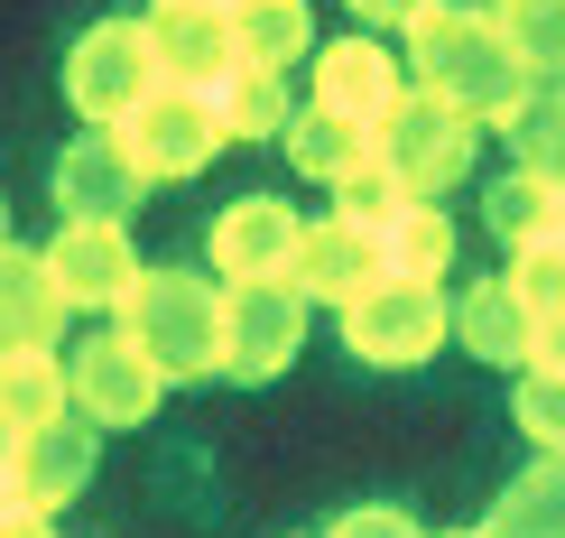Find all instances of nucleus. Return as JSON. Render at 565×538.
Returning <instances> with one entry per match:
<instances>
[{"label":"nucleus","instance_id":"obj_1","mask_svg":"<svg viewBox=\"0 0 565 538\" xmlns=\"http://www.w3.org/2000/svg\"><path fill=\"white\" fill-rule=\"evenodd\" d=\"M408 93H436L445 112H463L473 130H510L529 112L537 75L520 56H510L501 19L491 10H463V0H427V10L408 19Z\"/></svg>","mask_w":565,"mask_h":538},{"label":"nucleus","instance_id":"obj_2","mask_svg":"<svg viewBox=\"0 0 565 538\" xmlns=\"http://www.w3.org/2000/svg\"><path fill=\"white\" fill-rule=\"evenodd\" d=\"M111 335L158 381H204V371H223V288L204 270H139L130 297L111 307Z\"/></svg>","mask_w":565,"mask_h":538},{"label":"nucleus","instance_id":"obj_3","mask_svg":"<svg viewBox=\"0 0 565 538\" xmlns=\"http://www.w3.org/2000/svg\"><path fill=\"white\" fill-rule=\"evenodd\" d=\"M158 84L168 75H158L149 19H93V29L65 46V103L84 112V130H121Z\"/></svg>","mask_w":565,"mask_h":538},{"label":"nucleus","instance_id":"obj_4","mask_svg":"<svg viewBox=\"0 0 565 538\" xmlns=\"http://www.w3.org/2000/svg\"><path fill=\"white\" fill-rule=\"evenodd\" d=\"M371 149L390 158V177L408 186V204H436L445 186H463L473 177V158H482V130L463 122V112H445L436 93H408V103L381 122V139Z\"/></svg>","mask_w":565,"mask_h":538},{"label":"nucleus","instance_id":"obj_5","mask_svg":"<svg viewBox=\"0 0 565 538\" xmlns=\"http://www.w3.org/2000/svg\"><path fill=\"white\" fill-rule=\"evenodd\" d=\"M455 335V307L436 288H408V278H381L371 297L343 307V354L371 362V371H417L436 362V344Z\"/></svg>","mask_w":565,"mask_h":538},{"label":"nucleus","instance_id":"obj_6","mask_svg":"<svg viewBox=\"0 0 565 538\" xmlns=\"http://www.w3.org/2000/svg\"><path fill=\"white\" fill-rule=\"evenodd\" d=\"M111 139L130 149V168L149 177V186H177V177L214 168V149H232L223 122H214V93H185V84H158Z\"/></svg>","mask_w":565,"mask_h":538},{"label":"nucleus","instance_id":"obj_7","mask_svg":"<svg viewBox=\"0 0 565 538\" xmlns=\"http://www.w3.org/2000/svg\"><path fill=\"white\" fill-rule=\"evenodd\" d=\"M306 344V297L288 278L223 288V381H278Z\"/></svg>","mask_w":565,"mask_h":538},{"label":"nucleus","instance_id":"obj_8","mask_svg":"<svg viewBox=\"0 0 565 538\" xmlns=\"http://www.w3.org/2000/svg\"><path fill=\"white\" fill-rule=\"evenodd\" d=\"M398 103H408V65H398L381 38H334V46H316V93H306V112H334V122H352V130L381 139V122H390Z\"/></svg>","mask_w":565,"mask_h":538},{"label":"nucleus","instance_id":"obj_9","mask_svg":"<svg viewBox=\"0 0 565 538\" xmlns=\"http://www.w3.org/2000/svg\"><path fill=\"white\" fill-rule=\"evenodd\" d=\"M65 390H75V409L93 418V428H149L158 400H168V381H158V371L139 362L111 325H103V335H84L75 354H65Z\"/></svg>","mask_w":565,"mask_h":538},{"label":"nucleus","instance_id":"obj_10","mask_svg":"<svg viewBox=\"0 0 565 538\" xmlns=\"http://www.w3.org/2000/svg\"><path fill=\"white\" fill-rule=\"evenodd\" d=\"M381 232H362V223H343V214H324V223H306V242H297V270H288V288L306 297V307H352V297H371L381 288Z\"/></svg>","mask_w":565,"mask_h":538},{"label":"nucleus","instance_id":"obj_11","mask_svg":"<svg viewBox=\"0 0 565 538\" xmlns=\"http://www.w3.org/2000/svg\"><path fill=\"white\" fill-rule=\"evenodd\" d=\"M56 214L65 223H121L139 214V196H149V177L130 168V149L111 130H84V139H65V158H56Z\"/></svg>","mask_w":565,"mask_h":538},{"label":"nucleus","instance_id":"obj_12","mask_svg":"<svg viewBox=\"0 0 565 538\" xmlns=\"http://www.w3.org/2000/svg\"><path fill=\"white\" fill-rule=\"evenodd\" d=\"M306 223L288 214V196H242L214 214V278L223 288H250V278H288L297 270Z\"/></svg>","mask_w":565,"mask_h":538},{"label":"nucleus","instance_id":"obj_13","mask_svg":"<svg viewBox=\"0 0 565 538\" xmlns=\"http://www.w3.org/2000/svg\"><path fill=\"white\" fill-rule=\"evenodd\" d=\"M38 261H46V278H56L65 307H121L130 278H139L121 223H56V242H46Z\"/></svg>","mask_w":565,"mask_h":538},{"label":"nucleus","instance_id":"obj_14","mask_svg":"<svg viewBox=\"0 0 565 538\" xmlns=\"http://www.w3.org/2000/svg\"><path fill=\"white\" fill-rule=\"evenodd\" d=\"M93 464H103V436H93V418H84V409H65L56 428L19 436V502H29V510L75 502L84 483H93Z\"/></svg>","mask_w":565,"mask_h":538},{"label":"nucleus","instance_id":"obj_15","mask_svg":"<svg viewBox=\"0 0 565 538\" xmlns=\"http://www.w3.org/2000/svg\"><path fill=\"white\" fill-rule=\"evenodd\" d=\"M56 335H65V297L46 278V261L19 251V242H0V362L56 354Z\"/></svg>","mask_w":565,"mask_h":538},{"label":"nucleus","instance_id":"obj_16","mask_svg":"<svg viewBox=\"0 0 565 538\" xmlns=\"http://www.w3.org/2000/svg\"><path fill=\"white\" fill-rule=\"evenodd\" d=\"M149 46H158V75L185 93H214L223 75H242L223 10H149Z\"/></svg>","mask_w":565,"mask_h":538},{"label":"nucleus","instance_id":"obj_17","mask_svg":"<svg viewBox=\"0 0 565 538\" xmlns=\"http://www.w3.org/2000/svg\"><path fill=\"white\" fill-rule=\"evenodd\" d=\"M455 344L491 371H529L537 362V316L510 297V278H473V288L455 297Z\"/></svg>","mask_w":565,"mask_h":538},{"label":"nucleus","instance_id":"obj_18","mask_svg":"<svg viewBox=\"0 0 565 538\" xmlns=\"http://www.w3.org/2000/svg\"><path fill=\"white\" fill-rule=\"evenodd\" d=\"M232 56L260 65V75H288V65L316 46V29H306V0H232Z\"/></svg>","mask_w":565,"mask_h":538},{"label":"nucleus","instance_id":"obj_19","mask_svg":"<svg viewBox=\"0 0 565 538\" xmlns=\"http://www.w3.org/2000/svg\"><path fill=\"white\" fill-rule=\"evenodd\" d=\"M381 270L408 278V288H436V278L455 270V223H445L436 204H398L381 223Z\"/></svg>","mask_w":565,"mask_h":538},{"label":"nucleus","instance_id":"obj_20","mask_svg":"<svg viewBox=\"0 0 565 538\" xmlns=\"http://www.w3.org/2000/svg\"><path fill=\"white\" fill-rule=\"evenodd\" d=\"M482 538H565V446H556V455H537L529 474L510 483L501 502H491Z\"/></svg>","mask_w":565,"mask_h":538},{"label":"nucleus","instance_id":"obj_21","mask_svg":"<svg viewBox=\"0 0 565 538\" xmlns=\"http://www.w3.org/2000/svg\"><path fill=\"white\" fill-rule=\"evenodd\" d=\"M306 103H288V75H260V65H242V75H223L214 84V122L223 139H288Z\"/></svg>","mask_w":565,"mask_h":538},{"label":"nucleus","instance_id":"obj_22","mask_svg":"<svg viewBox=\"0 0 565 538\" xmlns=\"http://www.w3.org/2000/svg\"><path fill=\"white\" fill-rule=\"evenodd\" d=\"M65 409H75V390H65V354H19V362H0V428L38 436V428H56Z\"/></svg>","mask_w":565,"mask_h":538},{"label":"nucleus","instance_id":"obj_23","mask_svg":"<svg viewBox=\"0 0 565 538\" xmlns=\"http://www.w3.org/2000/svg\"><path fill=\"white\" fill-rule=\"evenodd\" d=\"M278 149H288V168H297V177H316V186H343V177L371 158V130L334 122V112H297Z\"/></svg>","mask_w":565,"mask_h":538},{"label":"nucleus","instance_id":"obj_24","mask_svg":"<svg viewBox=\"0 0 565 538\" xmlns=\"http://www.w3.org/2000/svg\"><path fill=\"white\" fill-rule=\"evenodd\" d=\"M482 223L501 232L510 251H529V242H556V232H565V196H556V186H537L529 168H510V177L482 196Z\"/></svg>","mask_w":565,"mask_h":538},{"label":"nucleus","instance_id":"obj_25","mask_svg":"<svg viewBox=\"0 0 565 538\" xmlns=\"http://www.w3.org/2000/svg\"><path fill=\"white\" fill-rule=\"evenodd\" d=\"M491 19H501L510 56H520L529 75L565 84V0H491Z\"/></svg>","mask_w":565,"mask_h":538},{"label":"nucleus","instance_id":"obj_26","mask_svg":"<svg viewBox=\"0 0 565 538\" xmlns=\"http://www.w3.org/2000/svg\"><path fill=\"white\" fill-rule=\"evenodd\" d=\"M510 149H520V168L537 186H556V196H565V84L556 93H529V112L510 122Z\"/></svg>","mask_w":565,"mask_h":538},{"label":"nucleus","instance_id":"obj_27","mask_svg":"<svg viewBox=\"0 0 565 538\" xmlns=\"http://www.w3.org/2000/svg\"><path fill=\"white\" fill-rule=\"evenodd\" d=\"M510 297H520V307L547 325V316H565V232L556 242H529V251H510Z\"/></svg>","mask_w":565,"mask_h":538},{"label":"nucleus","instance_id":"obj_28","mask_svg":"<svg viewBox=\"0 0 565 538\" xmlns=\"http://www.w3.org/2000/svg\"><path fill=\"white\" fill-rule=\"evenodd\" d=\"M398 204H408V186L390 177V158H381V149H371L362 168H352V177L334 186V214H343V223H362V232H381V223L398 214Z\"/></svg>","mask_w":565,"mask_h":538},{"label":"nucleus","instance_id":"obj_29","mask_svg":"<svg viewBox=\"0 0 565 538\" xmlns=\"http://www.w3.org/2000/svg\"><path fill=\"white\" fill-rule=\"evenodd\" d=\"M510 400H520V436H529L537 455H556L565 446V371H520Z\"/></svg>","mask_w":565,"mask_h":538},{"label":"nucleus","instance_id":"obj_30","mask_svg":"<svg viewBox=\"0 0 565 538\" xmlns=\"http://www.w3.org/2000/svg\"><path fill=\"white\" fill-rule=\"evenodd\" d=\"M324 538H427V529H417L398 502H362V510H343V520L324 529Z\"/></svg>","mask_w":565,"mask_h":538},{"label":"nucleus","instance_id":"obj_31","mask_svg":"<svg viewBox=\"0 0 565 538\" xmlns=\"http://www.w3.org/2000/svg\"><path fill=\"white\" fill-rule=\"evenodd\" d=\"M417 10H427V0H352V19H362V29H408Z\"/></svg>","mask_w":565,"mask_h":538},{"label":"nucleus","instance_id":"obj_32","mask_svg":"<svg viewBox=\"0 0 565 538\" xmlns=\"http://www.w3.org/2000/svg\"><path fill=\"white\" fill-rule=\"evenodd\" d=\"M529 371H565V316L537 325V362H529Z\"/></svg>","mask_w":565,"mask_h":538},{"label":"nucleus","instance_id":"obj_33","mask_svg":"<svg viewBox=\"0 0 565 538\" xmlns=\"http://www.w3.org/2000/svg\"><path fill=\"white\" fill-rule=\"evenodd\" d=\"M0 538H56V529H46V510H0Z\"/></svg>","mask_w":565,"mask_h":538},{"label":"nucleus","instance_id":"obj_34","mask_svg":"<svg viewBox=\"0 0 565 538\" xmlns=\"http://www.w3.org/2000/svg\"><path fill=\"white\" fill-rule=\"evenodd\" d=\"M158 10H232V0H158Z\"/></svg>","mask_w":565,"mask_h":538},{"label":"nucleus","instance_id":"obj_35","mask_svg":"<svg viewBox=\"0 0 565 538\" xmlns=\"http://www.w3.org/2000/svg\"><path fill=\"white\" fill-rule=\"evenodd\" d=\"M0 242H10V204H0Z\"/></svg>","mask_w":565,"mask_h":538},{"label":"nucleus","instance_id":"obj_36","mask_svg":"<svg viewBox=\"0 0 565 538\" xmlns=\"http://www.w3.org/2000/svg\"><path fill=\"white\" fill-rule=\"evenodd\" d=\"M455 538H482V529H455Z\"/></svg>","mask_w":565,"mask_h":538}]
</instances>
